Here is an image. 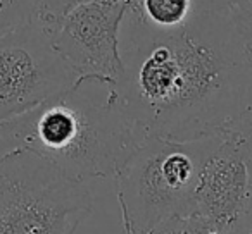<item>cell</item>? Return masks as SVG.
Returning a JSON list of instances; mask_svg holds the SVG:
<instances>
[{
    "mask_svg": "<svg viewBox=\"0 0 252 234\" xmlns=\"http://www.w3.org/2000/svg\"><path fill=\"white\" fill-rule=\"evenodd\" d=\"M221 136L195 141L145 136L114 176L123 233L147 234L169 217L190 213L202 164Z\"/></svg>",
    "mask_w": 252,
    "mask_h": 234,
    "instance_id": "obj_3",
    "label": "cell"
},
{
    "mask_svg": "<svg viewBox=\"0 0 252 234\" xmlns=\"http://www.w3.org/2000/svg\"><path fill=\"white\" fill-rule=\"evenodd\" d=\"M142 18L156 28H175L193 12V0H131Z\"/></svg>",
    "mask_w": 252,
    "mask_h": 234,
    "instance_id": "obj_8",
    "label": "cell"
},
{
    "mask_svg": "<svg viewBox=\"0 0 252 234\" xmlns=\"http://www.w3.org/2000/svg\"><path fill=\"white\" fill-rule=\"evenodd\" d=\"M40 0H0V35L35 21Z\"/></svg>",
    "mask_w": 252,
    "mask_h": 234,
    "instance_id": "obj_10",
    "label": "cell"
},
{
    "mask_svg": "<svg viewBox=\"0 0 252 234\" xmlns=\"http://www.w3.org/2000/svg\"><path fill=\"white\" fill-rule=\"evenodd\" d=\"M131 0H90L71 9L54 26L57 52L78 78L114 86L121 74L119 28Z\"/></svg>",
    "mask_w": 252,
    "mask_h": 234,
    "instance_id": "obj_6",
    "label": "cell"
},
{
    "mask_svg": "<svg viewBox=\"0 0 252 234\" xmlns=\"http://www.w3.org/2000/svg\"><path fill=\"white\" fill-rule=\"evenodd\" d=\"M87 184L16 147L0 157V234H74L92 213Z\"/></svg>",
    "mask_w": 252,
    "mask_h": 234,
    "instance_id": "obj_4",
    "label": "cell"
},
{
    "mask_svg": "<svg viewBox=\"0 0 252 234\" xmlns=\"http://www.w3.org/2000/svg\"><path fill=\"white\" fill-rule=\"evenodd\" d=\"M90 0H40L38 12H36V21L43 23L47 28L54 29V26L61 21L64 14L71 11L73 7Z\"/></svg>",
    "mask_w": 252,
    "mask_h": 234,
    "instance_id": "obj_12",
    "label": "cell"
},
{
    "mask_svg": "<svg viewBox=\"0 0 252 234\" xmlns=\"http://www.w3.org/2000/svg\"><path fill=\"white\" fill-rule=\"evenodd\" d=\"M78 81L43 23L35 19L0 35V123L71 90Z\"/></svg>",
    "mask_w": 252,
    "mask_h": 234,
    "instance_id": "obj_5",
    "label": "cell"
},
{
    "mask_svg": "<svg viewBox=\"0 0 252 234\" xmlns=\"http://www.w3.org/2000/svg\"><path fill=\"white\" fill-rule=\"evenodd\" d=\"M144 138L111 86L90 79L0 123L2 145L28 148L81 182L114 178Z\"/></svg>",
    "mask_w": 252,
    "mask_h": 234,
    "instance_id": "obj_2",
    "label": "cell"
},
{
    "mask_svg": "<svg viewBox=\"0 0 252 234\" xmlns=\"http://www.w3.org/2000/svg\"><path fill=\"white\" fill-rule=\"evenodd\" d=\"M228 12L237 33L252 50V0H233Z\"/></svg>",
    "mask_w": 252,
    "mask_h": 234,
    "instance_id": "obj_11",
    "label": "cell"
},
{
    "mask_svg": "<svg viewBox=\"0 0 252 234\" xmlns=\"http://www.w3.org/2000/svg\"><path fill=\"white\" fill-rule=\"evenodd\" d=\"M233 0H193V11H228Z\"/></svg>",
    "mask_w": 252,
    "mask_h": 234,
    "instance_id": "obj_13",
    "label": "cell"
},
{
    "mask_svg": "<svg viewBox=\"0 0 252 234\" xmlns=\"http://www.w3.org/2000/svg\"><path fill=\"white\" fill-rule=\"evenodd\" d=\"M249 208L251 178L247 162L237 140L224 133L202 164L190 213L231 229Z\"/></svg>",
    "mask_w": 252,
    "mask_h": 234,
    "instance_id": "obj_7",
    "label": "cell"
},
{
    "mask_svg": "<svg viewBox=\"0 0 252 234\" xmlns=\"http://www.w3.org/2000/svg\"><path fill=\"white\" fill-rule=\"evenodd\" d=\"M147 234H231V229H224L195 213H180L166 219Z\"/></svg>",
    "mask_w": 252,
    "mask_h": 234,
    "instance_id": "obj_9",
    "label": "cell"
},
{
    "mask_svg": "<svg viewBox=\"0 0 252 234\" xmlns=\"http://www.w3.org/2000/svg\"><path fill=\"white\" fill-rule=\"evenodd\" d=\"M116 102L144 136H221L252 108V50L228 11H193L156 28L130 2L119 28Z\"/></svg>",
    "mask_w": 252,
    "mask_h": 234,
    "instance_id": "obj_1",
    "label": "cell"
}]
</instances>
